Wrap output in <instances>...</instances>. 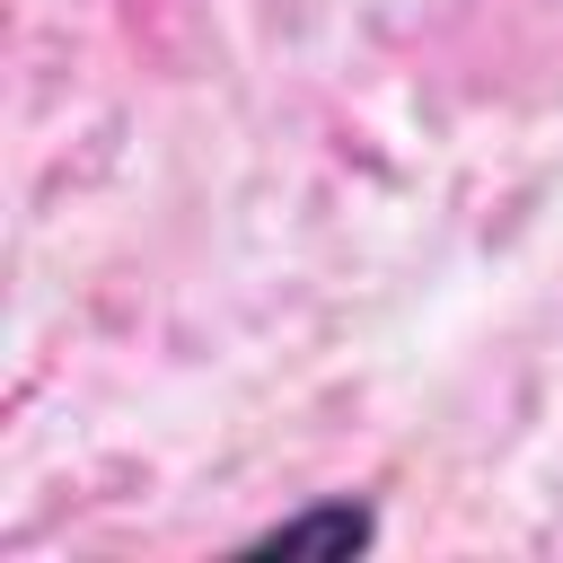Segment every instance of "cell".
Listing matches in <instances>:
<instances>
[{
  "instance_id": "6da1fadb",
  "label": "cell",
  "mask_w": 563,
  "mask_h": 563,
  "mask_svg": "<svg viewBox=\"0 0 563 563\" xmlns=\"http://www.w3.org/2000/svg\"><path fill=\"white\" fill-rule=\"evenodd\" d=\"M361 545H369V519H361L352 501H325V510L282 519V528L255 537V554H361Z\"/></svg>"
}]
</instances>
